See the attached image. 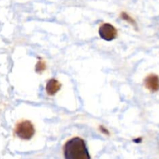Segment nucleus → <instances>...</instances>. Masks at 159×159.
I'll list each match as a JSON object with an SVG mask.
<instances>
[{"label": "nucleus", "instance_id": "nucleus-7", "mask_svg": "<svg viewBox=\"0 0 159 159\" xmlns=\"http://www.w3.org/2000/svg\"><path fill=\"white\" fill-rule=\"evenodd\" d=\"M121 17H122V19H123V20H126V22L129 23L130 24L133 25V26H135V25H136V23H135V21H134L133 19L131 18V17L129 16L128 14H126V12H123V13L121 14Z\"/></svg>", "mask_w": 159, "mask_h": 159}, {"label": "nucleus", "instance_id": "nucleus-3", "mask_svg": "<svg viewBox=\"0 0 159 159\" xmlns=\"http://www.w3.org/2000/svg\"><path fill=\"white\" fill-rule=\"evenodd\" d=\"M99 35L106 41H112L117 37V30L110 23H104L98 30Z\"/></svg>", "mask_w": 159, "mask_h": 159}, {"label": "nucleus", "instance_id": "nucleus-2", "mask_svg": "<svg viewBox=\"0 0 159 159\" xmlns=\"http://www.w3.org/2000/svg\"><path fill=\"white\" fill-rule=\"evenodd\" d=\"M15 133L20 139L28 141L31 139L35 134L34 125L30 121L24 120L18 123L15 127Z\"/></svg>", "mask_w": 159, "mask_h": 159}, {"label": "nucleus", "instance_id": "nucleus-4", "mask_svg": "<svg viewBox=\"0 0 159 159\" xmlns=\"http://www.w3.org/2000/svg\"><path fill=\"white\" fill-rule=\"evenodd\" d=\"M145 87L151 93H155L159 90V78L156 75H149L144 80Z\"/></svg>", "mask_w": 159, "mask_h": 159}, {"label": "nucleus", "instance_id": "nucleus-5", "mask_svg": "<svg viewBox=\"0 0 159 159\" xmlns=\"http://www.w3.org/2000/svg\"><path fill=\"white\" fill-rule=\"evenodd\" d=\"M61 84L58 80L55 79H51L48 81L45 87V90L48 95L49 96H54L60 90Z\"/></svg>", "mask_w": 159, "mask_h": 159}, {"label": "nucleus", "instance_id": "nucleus-8", "mask_svg": "<svg viewBox=\"0 0 159 159\" xmlns=\"http://www.w3.org/2000/svg\"><path fill=\"white\" fill-rule=\"evenodd\" d=\"M100 130H101L103 134H106V135L109 134L108 130L106 128H104V127H102V126H100Z\"/></svg>", "mask_w": 159, "mask_h": 159}, {"label": "nucleus", "instance_id": "nucleus-1", "mask_svg": "<svg viewBox=\"0 0 159 159\" xmlns=\"http://www.w3.org/2000/svg\"><path fill=\"white\" fill-rule=\"evenodd\" d=\"M63 155L65 159H90L85 141L80 138L69 140L63 147Z\"/></svg>", "mask_w": 159, "mask_h": 159}, {"label": "nucleus", "instance_id": "nucleus-6", "mask_svg": "<svg viewBox=\"0 0 159 159\" xmlns=\"http://www.w3.org/2000/svg\"><path fill=\"white\" fill-rule=\"evenodd\" d=\"M46 68V65H45V62L42 60H39L37 61V65H36L35 67V71H37V73H41V71H43Z\"/></svg>", "mask_w": 159, "mask_h": 159}, {"label": "nucleus", "instance_id": "nucleus-9", "mask_svg": "<svg viewBox=\"0 0 159 159\" xmlns=\"http://www.w3.org/2000/svg\"><path fill=\"white\" fill-rule=\"evenodd\" d=\"M141 141V139H140V138H138V139H136V140H134V141H137V143H140V141Z\"/></svg>", "mask_w": 159, "mask_h": 159}]
</instances>
